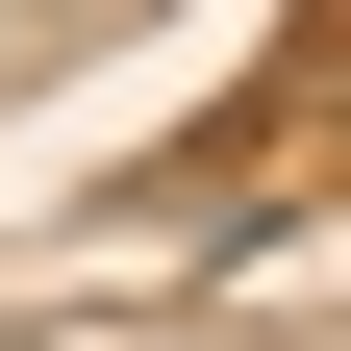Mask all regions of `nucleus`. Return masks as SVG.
<instances>
[]
</instances>
